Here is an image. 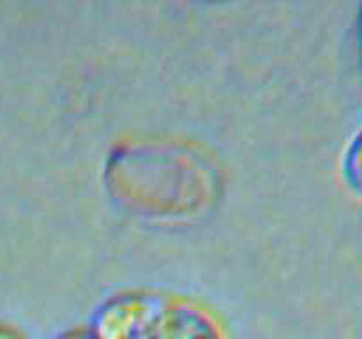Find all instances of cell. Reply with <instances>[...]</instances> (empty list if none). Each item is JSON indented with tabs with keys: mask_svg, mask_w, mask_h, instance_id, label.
I'll return each instance as SVG.
<instances>
[{
	"mask_svg": "<svg viewBox=\"0 0 362 339\" xmlns=\"http://www.w3.org/2000/svg\"><path fill=\"white\" fill-rule=\"evenodd\" d=\"M90 328L99 339H228L207 306L151 286L110 293L95 306Z\"/></svg>",
	"mask_w": 362,
	"mask_h": 339,
	"instance_id": "6da1fadb",
	"label": "cell"
},
{
	"mask_svg": "<svg viewBox=\"0 0 362 339\" xmlns=\"http://www.w3.org/2000/svg\"><path fill=\"white\" fill-rule=\"evenodd\" d=\"M341 175L350 189L362 194V126L354 133L343 150Z\"/></svg>",
	"mask_w": 362,
	"mask_h": 339,
	"instance_id": "7a4b0ae2",
	"label": "cell"
},
{
	"mask_svg": "<svg viewBox=\"0 0 362 339\" xmlns=\"http://www.w3.org/2000/svg\"><path fill=\"white\" fill-rule=\"evenodd\" d=\"M0 339H34L30 332L18 321L0 318Z\"/></svg>",
	"mask_w": 362,
	"mask_h": 339,
	"instance_id": "3957f363",
	"label": "cell"
},
{
	"mask_svg": "<svg viewBox=\"0 0 362 339\" xmlns=\"http://www.w3.org/2000/svg\"><path fill=\"white\" fill-rule=\"evenodd\" d=\"M49 339H99V335L92 331L90 325H73V327L62 328Z\"/></svg>",
	"mask_w": 362,
	"mask_h": 339,
	"instance_id": "277c9868",
	"label": "cell"
},
{
	"mask_svg": "<svg viewBox=\"0 0 362 339\" xmlns=\"http://www.w3.org/2000/svg\"><path fill=\"white\" fill-rule=\"evenodd\" d=\"M359 37H361V60H362V14H361V28H359Z\"/></svg>",
	"mask_w": 362,
	"mask_h": 339,
	"instance_id": "5b68a950",
	"label": "cell"
}]
</instances>
